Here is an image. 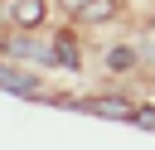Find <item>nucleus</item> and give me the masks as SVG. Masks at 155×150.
Masks as SVG:
<instances>
[{
  "label": "nucleus",
  "instance_id": "1",
  "mask_svg": "<svg viewBox=\"0 0 155 150\" xmlns=\"http://www.w3.org/2000/svg\"><path fill=\"white\" fill-rule=\"evenodd\" d=\"M58 106H78V111H92V116H116V121H136V106H131L126 97H82V102H73V97H58Z\"/></svg>",
  "mask_w": 155,
  "mask_h": 150
},
{
  "label": "nucleus",
  "instance_id": "2",
  "mask_svg": "<svg viewBox=\"0 0 155 150\" xmlns=\"http://www.w3.org/2000/svg\"><path fill=\"white\" fill-rule=\"evenodd\" d=\"M5 48H10L15 58H29V63H53V48H48V44H39L34 34H15Z\"/></svg>",
  "mask_w": 155,
  "mask_h": 150
},
{
  "label": "nucleus",
  "instance_id": "3",
  "mask_svg": "<svg viewBox=\"0 0 155 150\" xmlns=\"http://www.w3.org/2000/svg\"><path fill=\"white\" fill-rule=\"evenodd\" d=\"M44 0H10L5 5V15H10V24H19V29H34L39 19H44Z\"/></svg>",
  "mask_w": 155,
  "mask_h": 150
},
{
  "label": "nucleus",
  "instance_id": "4",
  "mask_svg": "<svg viewBox=\"0 0 155 150\" xmlns=\"http://www.w3.org/2000/svg\"><path fill=\"white\" fill-rule=\"evenodd\" d=\"M0 87H5V92H15V97H34V92H39V82H34L29 73L10 68V63H0Z\"/></svg>",
  "mask_w": 155,
  "mask_h": 150
},
{
  "label": "nucleus",
  "instance_id": "5",
  "mask_svg": "<svg viewBox=\"0 0 155 150\" xmlns=\"http://www.w3.org/2000/svg\"><path fill=\"white\" fill-rule=\"evenodd\" d=\"M111 0H87L82 10H78V24H97V19H111Z\"/></svg>",
  "mask_w": 155,
  "mask_h": 150
},
{
  "label": "nucleus",
  "instance_id": "6",
  "mask_svg": "<svg viewBox=\"0 0 155 150\" xmlns=\"http://www.w3.org/2000/svg\"><path fill=\"white\" fill-rule=\"evenodd\" d=\"M131 68H136L131 48H107V73H131Z\"/></svg>",
  "mask_w": 155,
  "mask_h": 150
},
{
  "label": "nucleus",
  "instance_id": "7",
  "mask_svg": "<svg viewBox=\"0 0 155 150\" xmlns=\"http://www.w3.org/2000/svg\"><path fill=\"white\" fill-rule=\"evenodd\" d=\"M53 58H58V68H78V44L58 39V44H53Z\"/></svg>",
  "mask_w": 155,
  "mask_h": 150
},
{
  "label": "nucleus",
  "instance_id": "8",
  "mask_svg": "<svg viewBox=\"0 0 155 150\" xmlns=\"http://www.w3.org/2000/svg\"><path fill=\"white\" fill-rule=\"evenodd\" d=\"M63 5H68V10H82V5H87V0H63Z\"/></svg>",
  "mask_w": 155,
  "mask_h": 150
}]
</instances>
